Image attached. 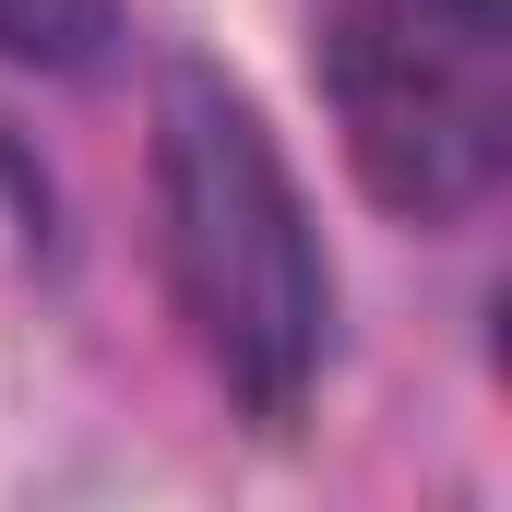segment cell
Here are the masks:
<instances>
[{"label": "cell", "mask_w": 512, "mask_h": 512, "mask_svg": "<svg viewBox=\"0 0 512 512\" xmlns=\"http://www.w3.org/2000/svg\"><path fill=\"white\" fill-rule=\"evenodd\" d=\"M155 239H167V286H179L215 382L286 417L334 346V274H322L310 203H298L262 108L203 60H167V84H155Z\"/></svg>", "instance_id": "obj_1"}, {"label": "cell", "mask_w": 512, "mask_h": 512, "mask_svg": "<svg viewBox=\"0 0 512 512\" xmlns=\"http://www.w3.org/2000/svg\"><path fill=\"white\" fill-rule=\"evenodd\" d=\"M322 96L370 203L441 227L512 167V0H334Z\"/></svg>", "instance_id": "obj_2"}, {"label": "cell", "mask_w": 512, "mask_h": 512, "mask_svg": "<svg viewBox=\"0 0 512 512\" xmlns=\"http://www.w3.org/2000/svg\"><path fill=\"white\" fill-rule=\"evenodd\" d=\"M120 36V0H0V60L24 72H96Z\"/></svg>", "instance_id": "obj_3"}]
</instances>
